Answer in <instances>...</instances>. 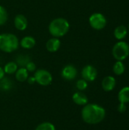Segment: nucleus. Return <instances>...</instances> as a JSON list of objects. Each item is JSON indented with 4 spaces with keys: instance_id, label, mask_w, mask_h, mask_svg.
Wrapping results in <instances>:
<instances>
[{
    "instance_id": "obj_3",
    "label": "nucleus",
    "mask_w": 129,
    "mask_h": 130,
    "mask_svg": "<svg viewBox=\"0 0 129 130\" xmlns=\"http://www.w3.org/2000/svg\"><path fill=\"white\" fill-rule=\"evenodd\" d=\"M19 40L15 34L5 33L0 34V50L5 53H12L17 50Z\"/></svg>"
},
{
    "instance_id": "obj_11",
    "label": "nucleus",
    "mask_w": 129,
    "mask_h": 130,
    "mask_svg": "<svg viewBox=\"0 0 129 130\" xmlns=\"http://www.w3.org/2000/svg\"><path fill=\"white\" fill-rule=\"evenodd\" d=\"M60 46H61V41L59 38H56V37L50 38L49 40H47L46 44V50L50 53H55L58 51Z\"/></svg>"
},
{
    "instance_id": "obj_17",
    "label": "nucleus",
    "mask_w": 129,
    "mask_h": 130,
    "mask_svg": "<svg viewBox=\"0 0 129 130\" xmlns=\"http://www.w3.org/2000/svg\"><path fill=\"white\" fill-rule=\"evenodd\" d=\"M118 99L120 103L127 104L129 102V86L122 88L118 94Z\"/></svg>"
},
{
    "instance_id": "obj_10",
    "label": "nucleus",
    "mask_w": 129,
    "mask_h": 130,
    "mask_svg": "<svg viewBox=\"0 0 129 130\" xmlns=\"http://www.w3.org/2000/svg\"><path fill=\"white\" fill-rule=\"evenodd\" d=\"M116 85V78L111 75L106 76L102 81V88L105 91H113L115 88Z\"/></svg>"
},
{
    "instance_id": "obj_15",
    "label": "nucleus",
    "mask_w": 129,
    "mask_h": 130,
    "mask_svg": "<svg viewBox=\"0 0 129 130\" xmlns=\"http://www.w3.org/2000/svg\"><path fill=\"white\" fill-rule=\"evenodd\" d=\"M14 74H15V78L17 79V81L20 82H24L27 81V78L29 77V72L24 67H20L19 69H17V70Z\"/></svg>"
},
{
    "instance_id": "obj_24",
    "label": "nucleus",
    "mask_w": 129,
    "mask_h": 130,
    "mask_svg": "<svg viewBox=\"0 0 129 130\" xmlns=\"http://www.w3.org/2000/svg\"><path fill=\"white\" fill-rule=\"evenodd\" d=\"M25 69L28 72H33L36 70V66L33 61H30L25 66Z\"/></svg>"
},
{
    "instance_id": "obj_8",
    "label": "nucleus",
    "mask_w": 129,
    "mask_h": 130,
    "mask_svg": "<svg viewBox=\"0 0 129 130\" xmlns=\"http://www.w3.org/2000/svg\"><path fill=\"white\" fill-rule=\"evenodd\" d=\"M62 77L67 81H72L74 80L78 75V70L73 65H66L63 67L61 72Z\"/></svg>"
},
{
    "instance_id": "obj_19",
    "label": "nucleus",
    "mask_w": 129,
    "mask_h": 130,
    "mask_svg": "<svg viewBox=\"0 0 129 130\" xmlns=\"http://www.w3.org/2000/svg\"><path fill=\"white\" fill-rule=\"evenodd\" d=\"M17 69H18L17 65L16 64L15 62H13V61L7 62L3 68L5 74H8V75L14 74L16 71L17 70Z\"/></svg>"
},
{
    "instance_id": "obj_13",
    "label": "nucleus",
    "mask_w": 129,
    "mask_h": 130,
    "mask_svg": "<svg viewBox=\"0 0 129 130\" xmlns=\"http://www.w3.org/2000/svg\"><path fill=\"white\" fill-rule=\"evenodd\" d=\"M128 32V28H127L125 25L121 24V25L117 26V27L115 28L114 32H113V34H114L115 38L117 39V40L119 41V40H124V39L127 37Z\"/></svg>"
},
{
    "instance_id": "obj_9",
    "label": "nucleus",
    "mask_w": 129,
    "mask_h": 130,
    "mask_svg": "<svg viewBox=\"0 0 129 130\" xmlns=\"http://www.w3.org/2000/svg\"><path fill=\"white\" fill-rule=\"evenodd\" d=\"M14 24L16 29H17L18 30L23 31L27 29V25H28V21H27V18L24 14H19L14 17Z\"/></svg>"
},
{
    "instance_id": "obj_2",
    "label": "nucleus",
    "mask_w": 129,
    "mask_h": 130,
    "mask_svg": "<svg viewBox=\"0 0 129 130\" xmlns=\"http://www.w3.org/2000/svg\"><path fill=\"white\" fill-rule=\"evenodd\" d=\"M70 24L64 18H56L51 21L49 24L48 30L49 34L56 38L64 37L69 30Z\"/></svg>"
},
{
    "instance_id": "obj_1",
    "label": "nucleus",
    "mask_w": 129,
    "mask_h": 130,
    "mask_svg": "<svg viewBox=\"0 0 129 130\" xmlns=\"http://www.w3.org/2000/svg\"><path fill=\"white\" fill-rule=\"evenodd\" d=\"M105 109L96 104H87L81 110L82 120L87 124H98L105 119Z\"/></svg>"
},
{
    "instance_id": "obj_18",
    "label": "nucleus",
    "mask_w": 129,
    "mask_h": 130,
    "mask_svg": "<svg viewBox=\"0 0 129 130\" xmlns=\"http://www.w3.org/2000/svg\"><path fill=\"white\" fill-rule=\"evenodd\" d=\"M30 61H31V58H30V56H28L27 54H20V55H18V56H16L14 62L17 65V66L25 68L26 65Z\"/></svg>"
},
{
    "instance_id": "obj_16",
    "label": "nucleus",
    "mask_w": 129,
    "mask_h": 130,
    "mask_svg": "<svg viewBox=\"0 0 129 130\" xmlns=\"http://www.w3.org/2000/svg\"><path fill=\"white\" fill-rule=\"evenodd\" d=\"M13 82L7 77H3L0 80V89L3 91H8L13 88Z\"/></svg>"
},
{
    "instance_id": "obj_12",
    "label": "nucleus",
    "mask_w": 129,
    "mask_h": 130,
    "mask_svg": "<svg viewBox=\"0 0 129 130\" xmlns=\"http://www.w3.org/2000/svg\"><path fill=\"white\" fill-rule=\"evenodd\" d=\"M72 101L75 104L79 106H84L88 103V98L81 91H77L72 95Z\"/></svg>"
},
{
    "instance_id": "obj_22",
    "label": "nucleus",
    "mask_w": 129,
    "mask_h": 130,
    "mask_svg": "<svg viewBox=\"0 0 129 130\" xmlns=\"http://www.w3.org/2000/svg\"><path fill=\"white\" fill-rule=\"evenodd\" d=\"M8 21V12L6 9L0 5V25H4Z\"/></svg>"
},
{
    "instance_id": "obj_23",
    "label": "nucleus",
    "mask_w": 129,
    "mask_h": 130,
    "mask_svg": "<svg viewBox=\"0 0 129 130\" xmlns=\"http://www.w3.org/2000/svg\"><path fill=\"white\" fill-rule=\"evenodd\" d=\"M88 86V84H87V82L85 81L84 79H79L76 82V88L79 90V91H84L87 89Z\"/></svg>"
},
{
    "instance_id": "obj_5",
    "label": "nucleus",
    "mask_w": 129,
    "mask_h": 130,
    "mask_svg": "<svg viewBox=\"0 0 129 130\" xmlns=\"http://www.w3.org/2000/svg\"><path fill=\"white\" fill-rule=\"evenodd\" d=\"M89 24L93 29L101 30L106 27L107 24V20L102 13L95 12L89 17Z\"/></svg>"
},
{
    "instance_id": "obj_4",
    "label": "nucleus",
    "mask_w": 129,
    "mask_h": 130,
    "mask_svg": "<svg viewBox=\"0 0 129 130\" xmlns=\"http://www.w3.org/2000/svg\"><path fill=\"white\" fill-rule=\"evenodd\" d=\"M112 54L117 61H123L129 56V45L123 40L116 43L112 50Z\"/></svg>"
},
{
    "instance_id": "obj_21",
    "label": "nucleus",
    "mask_w": 129,
    "mask_h": 130,
    "mask_svg": "<svg viewBox=\"0 0 129 130\" xmlns=\"http://www.w3.org/2000/svg\"><path fill=\"white\" fill-rule=\"evenodd\" d=\"M35 130H56L55 126L49 122H43L40 124H39Z\"/></svg>"
},
{
    "instance_id": "obj_20",
    "label": "nucleus",
    "mask_w": 129,
    "mask_h": 130,
    "mask_svg": "<svg viewBox=\"0 0 129 130\" xmlns=\"http://www.w3.org/2000/svg\"><path fill=\"white\" fill-rule=\"evenodd\" d=\"M113 72L116 75H122L125 71V66L122 61H116L113 67Z\"/></svg>"
},
{
    "instance_id": "obj_6",
    "label": "nucleus",
    "mask_w": 129,
    "mask_h": 130,
    "mask_svg": "<svg viewBox=\"0 0 129 130\" xmlns=\"http://www.w3.org/2000/svg\"><path fill=\"white\" fill-rule=\"evenodd\" d=\"M33 76L36 79V82L42 86H48L52 82V74L46 69H40L36 70Z\"/></svg>"
},
{
    "instance_id": "obj_28",
    "label": "nucleus",
    "mask_w": 129,
    "mask_h": 130,
    "mask_svg": "<svg viewBox=\"0 0 129 130\" xmlns=\"http://www.w3.org/2000/svg\"><path fill=\"white\" fill-rule=\"evenodd\" d=\"M128 31H129V24H128Z\"/></svg>"
},
{
    "instance_id": "obj_26",
    "label": "nucleus",
    "mask_w": 129,
    "mask_h": 130,
    "mask_svg": "<svg viewBox=\"0 0 129 130\" xmlns=\"http://www.w3.org/2000/svg\"><path fill=\"white\" fill-rule=\"evenodd\" d=\"M28 84L30 85H33L34 83H36V79L34 78V76H29L27 79Z\"/></svg>"
},
{
    "instance_id": "obj_7",
    "label": "nucleus",
    "mask_w": 129,
    "mask_h": 130,
    "mask_svg": "<svg viewBox=\"0 0 129 130\" xmlns=\"http://www.w3.org/2000/svg\"><path fill=\"white\" fill-rule=\"evenodd\" d=\"M97 69L91 66L87 65L85 66L81 70V76L82 78L85 81L88 82H94L97 77Z\"/></svg>"
},
{
    "instance_id": "obj_25",
    "label": "nucleus",
    "mask_w": 129,
    "mask_h": 130,
    "mask_svg": "<svg viewBox=\"0 0 129 130\" xmlns=\"http://www.w3.org/2000/svg\"><path fill=\"white\" fill-rule=\"evenodd\" d=\"M126 109H127L126 108V104H123V103H120L118 106V108H117L118 111L121 113H123L124 112H125Z\"/></svg>"
},
{
    "instance_id": "obj_14",
    "label": "nucleus",
    "mask_w": 129,
    "mask_h": 130,
    "mask_svg": "<svg viewBox=\"0 0 129 130\" xmlns=\"http://www.w3.org/2000/svg\"><path fill=\"white\" fill-rule=\"evenodd\" d=\"M19 44L22 48L30 50L33 48L34 46L36 45V40L34 39V37L31 36H26L21 40Z\"/></svg>"
},
{
    "instance_id": "obj_27",
    "label": "nucleus",
    "mask_w": 129,
    "mask_h": 130,
    "mask_svg": "<svg viewBox=\"0 0 129 130\" xmlns=\"http://www.w3.org/2000/svg\"><path fill=\"white\" fill-rule=\"evenodd\" d=\"M3 77H5V72H4L3 68H2V67L0 66V80H1Z\"/></svg>"
}]
</instances>
